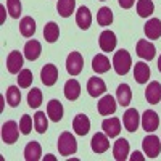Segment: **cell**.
Wrapping results in <instances>:
<instances>
[{
    "label": "cell",
    "mask_w": 161,
    "mask_h": 161,
    "mask_svg": "<svg viewBox=\"0 0 161 161\" xmlns=\"http://www.w3.org/2000/svg\"><path fill=\"white\" fill-rule=\"evenodd\" d=\"M130 64H132V58H130V53L124 48H121L114 53L113 57V68L119 76H124L129 73L130 69Z\"/></svg>",
    "instance_id": "obj_1"
},
{
    "label": "cell",
    "mask_w": 161,
    "mask_h": 161,
    "mask_svg": "<svg viewBox=\"0 0 161 161\" xmlns=\"http://www.w3.org/2000/svg\"><path fill=\"white\" fill-rule=\"evenodd\" d=\"M58 152L63 156H69L74 155L77 152V142L74 139V136H71L69 132H63L61 136L58 137Z\"/></svg>",
    "instance_id": "obj_2"
},
{
    "label": "cell",
    "mask_w": 161,
    "mask_h": 161,
    "mask_svg": "<svg viewBox=\"0 0 161 161\" xmlns=\"http://www.w3.org/2000/svg\"><path fill=\"white\" fill-rule=\"evenodd\" d=\"M19 132L21 130L18 129V124L15 123V121H7V123H3V126H2V140H3V143H7V145L15 143L18 140Z\"/></svg>",
    "instance_id": "obj_3"
},
{
    "label": "cell",
    "mask_w": 161,
    "mask_h": 161,
    "mask_svg": "<svg viewBox=\"0 0 161 161\" xmlns=\"http://www.w3.org/2000/svg\"><path fill=\"white\" fill-rule=\"evenodd\" d=\"M82 66H84L82 55L79 52H71L68 55V58H66V71L71 76H77L82 71Z\"/></svg>",
    "instance_id": "obj_4"
},
{
    "label": "cell",
    "mask_w": 161,
    "mask_h": 161,
    "mask_svg": "<svg viewBox=\"0 0 161 161\" xmlns=\"http://www.w3.org/2000/svg\"><path fill=\"white\" fill-rule=\"evenodd\" d=\"M142 148L148 158H156L161 152V142L156 136H147L142 140Z\"/></svg>",
    "instance_id": "obj_5"
},
{
    "label": "cell",
    "mask_w": 161,
    "mask_h": 161,
    "mask_svg": "<svg viewBox=\"0 0 161 161\" xmlns=\"http://www.w3.org/2000/svg\"><path fill=\"white\" fill-rule=\"evenodd\" d=\"M98 44H100V48L106 53H110L116 48V44H118V39H116V34L113 31H103L100 34V39H98Z\"/></svg>",
    "instance_id": "obj_6"
},
{
    "label": "cell",
    "mask_w": 161,
    "mask_h": 161,
    "mask_svg": "<svg viewBox=\"0 0 161 161\" xmlns=\"http://www.w3.org/2000/svg\"><path fill=\"white\" fill-rule=\"evenodd\" d=\"M40 79H42V82L47 86V87H52V86H55V82L58 80V69H57V66L55 64H45L42 71H40Z\"/></svg>",
    "instance_id": "obj_7"
},
{
    "label": "cell",
    "mask_w": 161,
    "mask_h": 161,
    "mask_svg": "<svg viewBox=\"0 0 161 161\" xmlns=\"http://www.w3.org/2000/svg\"><path fill=\"white\" fill-rule=\"evenodd\" d=\"M139 123H140V116H139L137 110L136 108H129L124 113V116H123V124H124L126 130L136 132L139 129Z\"/></svg>",
    "instance_id": "obj_8"
},
{
    "label": "cell",
    "mask_w": 161,
    "mask_h": 161,
    "mask_svg": "<svg viewBox=\"0 0 161 161\" xmlns=\"http://www.w3.org/2000/svg\"><path fill=\"white\" fill-rule=\"evenodd\" d=\"M90 147H92V152L93 153H105L106 150L110 148L108 136H106V134H102V132H97L95 136L92 137Z\"/></svg>",
    "instance_id": "obj_9"
},
{
    "label": "cell",
    "mask_w": 161,
    "mask_h": 161,
    "mask_svg": "<svg viewBox=\"0 0 161 161\" xmlns=\"http://www.w3.org/2000/svg\"><path fill=\"white\" fill-rule=\"evenodd\" d=\"M159 126V118L153 110H147L142 116V127L147 132H155Z\"/></svg>",
    "instance_id": "obj_10"
},
{
    "label": "cell",
    "mask_w": 161,
    "mask_h": 161,
    "mask_svg": "<svg viewBox=\"0 0 161 161\" xmlns=\"http://www.w3.org/2000/svg\"><path fill=\"white\" fill-rule=\"evenodd\" d=\"M155 53H156V48L152 42H148V40L145 39H140L137 42V55L143 60H153L155 58Z\"/></svg>",
    "instance_id": "obj_11"
},
{
    "label": "cell",
    "mask_w": 161,
    "mask_h": 161,
    "mask_svg": "<svg viewBox=\"0 0 161 161\" xmlns=\"http://www.w3.org/2000/svg\"><path fill=\"white\" fill-rule=\"evenodd\" d=\"M23 68V55L19 52L13 50L10 52V55L7 57V69L11 74H18Z\"/></svg>",
    "instance_id": "obj_12"
},
{
    "label": "cell",
    "mask_w": 161,
    "mask_h": 161,
    "mask_svg": "<svg viewBox=\"0 0 161 161\" xmlns=\"http://www.w3.org/2000/svg\"><path fill=\"white\" fill-rule=\"evenodd\" d=\"M129 142L126 139H118L113 145V156L116 161H124L129 155Z\"/></svg>",
    "instance_id": "obj_13"
},
{
    "label": "cell",
    "mask_w": 161,
    "mask_h": 161,
    "mask_svg": "<svg viewBox=\"0 0 161 161\" xmlns=\"http://www.w3.org/2000/svg\"><path fill=\"white\" fill-rule=\"evenodd\" d=\"M40 52H42V45H40L39 40H29L24 45V58L29 61H36L40 57Z\"/></svg>",
    "instance_id": "obj_14"
},
{
    "label": "cell",
    "mask_w": 161,
    "mask_h": 161,
    "mask_svg": "<svg viewBox=\"0 0 161 161\" xmlns=\"http://www.w3.org/2000/svg\"><path fill=\"white\" fill-rule=\"evenodd\" d=\"M102 129L108 137H118L121 132V121L118 118H110V119H103Z\"/></svg>",
    "instance_id": "obj_15"
},
{
    "label": "cell",
    "mask_w": 161,
    "mask_h": 161,
    "mask_svg": "<svg viewBox=\"0 0 161 161\" xmlns=\"http://www.w3.org/2000/svg\"><path fill=\"white\" fill-rule=\"evenodd\" d=\"M42 158V148H40V143L32 140L24 147V159L26 161H39Z\"/></svg>",
    "instance_id": "obj_16"
},
{
    "label": "cell",
    "mask_w": 161,
    "mask_h": 161,
    "mask_svg": "<svg viewBox=\"0 0 161 161\" xmlns=\"http://www.w3.org/2000/svg\"><path fill=\"white\" fill-rule=\"evenodd\" d=\"M145 98L148 100V103L156 105L161 100V84L158 80H153V82L148 84V87L145 89Z\"/></svg>",
    "instance_id": "obj_17"
},
{
    "label": "cell",
    "mask_w": 161,
    "mask_h": 161,
    "mask_svg": "<svg viewBox=\"0 0 161 161\" xmlns=\"http://www.w3.org/2000/svg\"><path fill=\"white\" fill-rule=\"evenodd\" d=\"M73 129L77 136H86L90 130V119L86 114H77L73 121Z\"/></svg>",
    "instance_id": "obj_18"
},
{
    "label": "cell",
    "mask_w": 161,
    "mask_h": 161,
    "mask_svg": "<svg viewBox=\"0 0 161 161\" xmlns=\"http://www.w3.org/2000/svg\"><path fill=\"white\" fill-rule=\"evenodd\" d=\"M116 111V100L111 95H105L98 102V113L102 116H110Z\"/></svg>",
    "instance_id": "obj_19"
},
{
    "label": "cell",
    "mask_w": 161,
    "mask_h": 161,
    "mask_svg": "<svg viewBox=\"0 0 161 161\" xmlns=\"http://www.w3.org/2000/svg\"><path fill=\"white\" fill-rule=\"evenodd\" d=\"M76 23L80 29H89L90 24H92V15H90V10L87 7H79L77 13H76Z\"/></svg>",
    "instance_id": "obj_20"
},
{
    "label": "cell",
    "mask_w": 161,
    "mask_h": 161,
    "mask_svg": "<svg viewBox=\"0 0 161 161\" xmlns=\"http://www.w3.org/2000/svg\"><path fill=\"white\" fill-rule=\"evenodd\" d=\"M143 32L148 39H159L161 37V21L158 18H152L145 23Z\"/></svg>",
    "instance_id": "obj_21"
},
{
    "label": "cell",
    "mask_w": 161,
    "mask_h": 161,
    "mask_svg": "<svg viewBox=\"0 0 161 161\" xmlns=\"http://www.w3.org/2000/svg\"><path fill=\"white\" fill-rule=\"evenodd\" d=\"M47 116L53 121V123H58L63 118V105L60 100H50L47 105Z\"/></svg>",
    "instance_id": "obj_22"
},
{
    "label": "cell",
    "mask_w": 161,
    "mask_h": 161,
    "mask_svg": "<svg viewBox=\"0 0 161 161\" xmlns=\"http://www.w3.org/2000/svg\"><path fill=\"white\" fill-rule=\"evenodd\" d=\"M87 90H89L90 97H100V95L105 93L106 86L100 77H90L89 82H87Z\"/></svg>",
    "instance_id": "obj_23"
},
{
    "label": "cell",
    "mask_w": 161,
    "mask_h": 161,
    "mask_svg": "<svg viewBox=\"0 0 161 161\" xmlns=\"http://www.w3.org/2000/svg\"><path fill=\"white\" fill-rule=\"evenodd\" d=\"M148 77H150V66L147 63H143V61L136 63V68H134V79H136L139 84H145V82H148Z\"/></svg>",
    "instance_id": "obj_24"
},
{
    "label": "cell",
    "mask_w": 161,
    "mask_h": 161,
    "mask_svg": "<svg viewBox=\"0 0 161 161\" xmlns=\"http://www.w3.org/2000/svg\"><path fill=\"white\" fill-rule=\"evenodd\" d=\"M111 66L113 64H110V60L106 58L103 53H98V55L93 57V60H92V69L95 71L97 74H103L106 71H110Z\"/></svg>",
    "instance_id": "obj_25"
},
{
    "label": "cell",
    "mask_w": 161,
    "mask_h": 161,
    "mask_svg": "<svg viewBox=\"0 0 161 161\" xmlns=\"http://www.w3.org/2000/svg\"><path fill=\"white\" fill-rule=\"evenodd\" d=\"M80 95V86L76 79H69L68 82L64 84V97L68 98L69 102L77 100Z\"/></svg>",
    "instance_id": "obj_26"
},
{
    "label": "cell",
    "mask_w": 161,
    "mask_h": 161,
    "mask_svg": "<svg viewBox=\"0 0 161 161\" xmlns=\"http://www.w3.org/2000/svg\"><path fill=\"white\" fill-rule=\"evenodd\" d=\"M116 98H118V103L121 106H127L132 100V90L127 84H119L118 86V90H116Z\"/></svg>",
    "instance_id": "obj_27"
},
{
    "label": "cell",
    "mask_w": 161,
    "mask_h": 161,
    "mask_svg": "<svg viewBox=\"0 0 161 161\" xmlns=\"http://www.w3.org/2000/svg\"><path fill=\"white\" fill-rule=\"evenodd\" d=\"M60 37V28H58V24L57 23H47L44 26V39L47 40L48 44H53V42H57Z\"/></svg>",
    "instance_id": "obj_28"
},
{
    "label": "cell",
    "mask_w": 161,
    "mask_h": 161,
    "mask_svg": "<svg viewBox=\"0 0 161 161\" xmlns=\"http://www.w3.org/2000/svg\"><path fill=\"white\" fill-rule=\"evenodd\" d=\"M74 8H76V0H58V3H57L58 15L63 16V18L71 16Z\"/></svg>",
    "instance_id": "obj_29"
},
{
    "label": "cell",
    "mask_w": 161,
    "mask_h": 161,
    "mask_svg": "<svg viewBox=\"0 0 161 161\" xmlns=\"http://www.w3.org/2000/svg\"><path fill=\"white\" fill-rule=\"evenodd\" d=\"M19 31L24 37H32L36 32V21L31 16H24L19 23Z\"/></svg>",
    "instance_id": "obj_30"
},
{
    "label": "cell",
    "mask_w": 161,
    "mask_h": 161,
    "mask_svg": "<svg viewBox=\"0 0 161 161\" xmlns=\"http://www.w3.org/2000/svg\"><path fill=\"white\" fill-rule=\"evenodd\" d=\"M5 98H7V103L15 108V106H18L19 102H21V90H19L16 86H10V87L7 89Z\"/></svg>",
    "instance_id": "obj_31"
},
{
    "label": "cell",
    "mask_w": 161,
    "mask_h": 161,
    "mask_svg": "<svg viewBox=\"0 0 161 161\" xmlns=\"http://www.w3.org/2000/svg\"><path fill=\"white\" fill-rule=\"evenodd\" d=\"M155 11V5L152 0H139L137 2V13L140 18H148L150 15H153Z\"/></svg>",
    "instance_id": "obj_32"
},
{
    "label": "cell",
    "mask_w": 161,
    "mask_h": 161,
    "mask_svg": "<svg viewBox=\"0 0 161 161\" xmlns=\"http://www.w3.org/2000/svg\"><path fill=\"white\" fill-rule=\"evenodd\" d=\"M34 129L39 134H45V130L48 129V121L44 111H37L34 114Z\"/></svg>",
    "instance_id": "obj_33"
},
{
    "label": "cell",
    "mask_w": 161,
    "mask_h": 161,
    "mask_svg": "<svg viewBox=\"0 0 161 161\" xmlns=\"http://www.w3.org/2000/svg\"><path fill=\"white\" fill-rule=\"evenodd\" d=\"M97 23L100 26H110L113 23V11L108 7H102L97 15Z\"/></svg>",
    "instance_id": "obj_34"
},
{
    "label": "cell",
    "mask_w": 161,
    "mask_h": 161,
    "mask_svg": "<svg viewBox=\"0 0 161 161\" xmlns=\"http://www.w3.org/2000/svg\"><path fill=\"white\" fill-rule=\"evenodd\" d=\"M40 103H42V92H40L37 87H34L28 93V105L31 106V108H39Z\"/></svg>",
    "instance_id": "obj_35"
},
{
    "label": "cell",
    "mask_w": 161,
    "mask_h": 161,
    "mask_svg": "<svg viewBox=\"0 0 161 161\" xmlns=\"http://www.w3.org/2000/svg\"><path fill=\"white\" fill-rule=\"evenodd\" d=\"M32 84V73L29 69H21L18 74V86L21 89H28Z\"/></svg>",
    "instance_id": "obj_36"
},
{
    "label": "cell",
    "mask_w": 161,
    "mask_h": 161,
    "mask_svg": "<svg viewBox=\"0 0 161 161\" xmlns=\"http://www.w3.org/2000/svg\"><path fill=\"white\" fill-rule=\"evenodd\" d=\"M7 10L11 18H19L21 15V2L19 0H7Z\"/></svg>",
    "instance_id": "obj_37"
},
{
    "label": "cell",
    "mask_w": 161,
    "mask_h": 161,
    "mask_svg": "<svg viewBox=\"0 0 161 161\" xmlns=\"http://www.w3.org/2000/svg\"><path fill=\"white\" fill-rule=\"evenodd\" d=\"M32 118L29 116V114H23V118H21V121H19V130H21V134H24V136H28V134L32 130Z\"/></svg>",
    "instance_id": "obj_38"
},
{
    "label": "cell",
    "mask_w": 161,
    "mask_h": 161,
    "mask_svg": "<svg viewBox=\"0 0 161 161\" xmlns=\"http://www.w3.org/2000/svg\"><path fill=\"white\" fill-rule=\"evenodd\" d=\"M119 2V7L124 8V10H129L134 3H136V0H118Z\"/></svg>",
    "instance_id": "obj_39"
},
{
    "label": "cell",
    "mask_w": 161,
    "mask_h": 161,
    "mask_svg": "<svg viewBox=\"0 0 161 161\" xmlns=\"http://www.w3.org/2000/svg\"><path fill=\"white\" fill-rule=\"evenodd\" d=\"M130 159H132V161H143L145 156H143L140 152H134V153L130 155Z\"/></svg>",
    "instance_id": "obj_40"
},
{
    "label": "cell",
    "mask_w": 161,
    "mask_h": 161,
    "mask_svg": "<svg viewBox=\"0 0 161 161\" xmlns=\"http://www.w3.org/2000/svg\"><path fill=\"white\" fill-rule=\"evenodd\" d=\"M0 13H2V16H0V23H3L5 21V7L3 5H0Z\"/></svg>",
    "instance_id": "obj_41"
},
{
    "label": "cell",
    "mask_w": 161,
    "mask_h": 161,
    "mask_svg": "<svg viewBox=\"0 0 161 161\" xmlns=\"http://www.w3.org/2000/svg\"><path fill=\"white\" fill-rule=\"evenodd\" d=\"M45 159H47V161H55V156H52V155H47V156H45Z\"/></svg>",
    "instance_id": "obj_42"
},
{
    "label": "cell",
    "mask_w": 161,
    "mask_h": 161,
    "mask_svg": "<svg viewBox=\"0 0 161 161\" xmlns=\"http://www.w3.org/2000/svg\"><path fill=\"white\" fill-rule=\"evenodd\" d=\"M158 69H159V73H161V57L158 58Z\"/></svg>",
    "instance_id": "obj_43"
},
{
    "label": "cell",
    "mask_w": 161,
    "mask_h": 161,
    "mask_svg": "<svg viewBox=\"0 0 161 161\" xmlns=\"http://www.w3.org/2000/svg\"><path fill=\"white\" fill-rule=\"evenodd\" d=\"M102 2H105V0H102Z\"/></svg>",
    "instance_id": "obj_44"
}]
</instances>
